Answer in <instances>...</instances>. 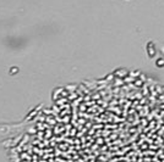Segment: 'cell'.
Returning a JSON list of instances; mask_svg holds the SVG:
<instances>
[{
  "label": "cell",
  "mask_w": 164,
  "mask_h": 162,
  "mask_svg": "<svg viewBox=\"0 0 164 162\" xmlns=\"http://www.w3.org/2000/svg\"><path fill=\"white\" fill-rule=\"evenodd\" d=\"M146 52H147V55L148 57L151 59H153L156 56V54H157V48L154 45V42H148L147 45H146Z\"/></svg>",
  "instance_id": "6da1fadb"
},
{
  "label": "cell",
  "mask_w": 164,
  "mask_h": 162,
  "mask_svg": "<svg viewBox=\"0 0 164 162\" xmlns=\"http://www.w3.org/2000/svg\"><path fill=\"white\" fill-rule=\"evenodd\" d=\"M136 85H142L143 84V82H142V80H136V83H135Z\"/></svg>",
  "instance_id": "5b68a950"
},
{
  "label": "cell",
  "mask_w": 164,
  "mask_h": 162,
  "mask_svg": "<svg viewBox=\"0 0 164 162\" xmlns=\"http://www.w3.org/2000/svg\"><path fill=\"white\" fill-rule=\"evenodd\" d=\"M157 50H159V51H160V52L163 54V59H164V45L162 44V45H160V46H159V48H158Z\"/></svg>",
  "instance_id": "277c9868"
},
{
  "label": "cell",
  "mask_w": 164,
  "mask_h": 162,
  "mask_svg": "<svg viewBox=\"0 0 164 162\" xmlns=\"http://www.w3.org/2000/svg\"><path fill=\"white\" fill-rule=\"evenodd\" d=\"M128 73H129V71L128 70H121V68H118L114 73H113V74H114L115 77H119V78H124V77H128Z\"/></svg>",
  "instance_id": "7a4b0ae2"
},
{
  "label": "cell",
  "mask_w": 164,
  "mask_h": 162,
  "mask_svg": "<svg viewBox=\"0 0 164 162\" xmlns=\"http://www.w3.org/2000/svg\"><path fill=\"white\" fill-rule=\"evenodd\" d=\"M156 66L158 67V68H163V67H164V59L163 57H158L156 60Z\"/></svg>",
  "instance_id": "3957f363"
}]
</instances>
